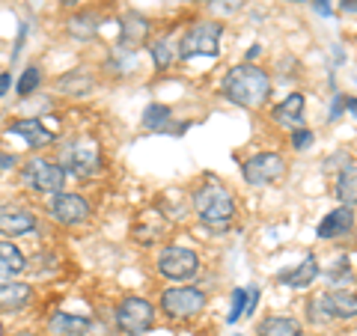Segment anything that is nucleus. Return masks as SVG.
<instances>
[{
    "label": "nucleus",
    "mask_w": 357,
    "mask_h": 336,
    "mask_svg": "<svg viewBox=\"0 0 357 336\" xmlns=\"http://www.w3.org/2000/svg\"><path fill=\"white\" fill-rule=\"evenodd\" d=\"M220 89H223V96H227V102L253 110V107H262L268 102V96H271V77H268V72H262L259 66L241 63L227 72Z\"/></svg>",
    "instance_id": "f257e3e1"
},
{
    "label": "nucleus",
    "mask_w": 357,
    "mask_h": 336,
    "mask_svg": "<svg viewBox=\"0 0 357 336\" xmlns=\"http://www.w3.org/2000/svg\"><path fill=\"white\" fill-rule=\"evenodd\" d=\"M194 211L197 217L211 229H227L236 220V197L220 185H203L194 190Z\"/></svg>",
    "instance_id": "f03ea898"
},
{
    "label": "nucleus",
    "mask_w": 357,
    "mask_h": 336,
    "mask_svg": "<svg viewBox=\"0 0 357 336\" xmlns=\"http://www.w3.org/2000/svg\"><path fill=\"white\" fill-rule=\"evenodd\" d=\"M223 24L220 21H194L178 39V60H194V57H218L220 51Z\"/></svg>",
    "instance_id": "7ed1b4c3"
},
{
    "label": "nucleus",
    "mask_w": 357,
    "mask_h": 336,
    "mask_svg": "<svg viewBox=\"0 0 357 336\" xmlns=\"http://www.w3.org/2000/svg\"><path fill=\"white\" fill-rule=\"evenodd\" d=\"M206 310V292L194 286H173L161 295V312L167 319H194Z\"/></svg>",
    "instance_id": "20e7f679"
},
{
    "label": "nucleus",
    "mask_w": 357,
    "mask_h": 336,
    "mask_svg": "<svg viewBox=\"0 0 357 336\" xmlns=\"http://www.w3.org/2000/svg\"><path fill=\"white\" fill-rule=\"evenodd\" d=\"M21 182L30 190H36V194H57L66 182V167L45 158H30L21 167Z\"/></svg>",
    "instance_id": "39448f33"
},
{
    "label": "nucleus",
    "mask_w": 357,
    "mask_h": 336,
    "mask_svg": "<svg viewBox=\"0 0 357 336\" xmlns=\"http://www.w3.org/2000/svg\"><path fill=\"white\" fill-rule=\"evenodd\" d=\"M155 324V307L146 298H126L116 307V328L126 336H143Z\"/></svg>",
    "instance_id": "423d86ee"
},
{
    "label": "nucleus",
    "mask_w": 357,
    "mask_h": 336,
    "mask_svg": "<svg viewBox=\"0 0 357 336\" xmlns=\"http://www.w3.org/2000/svg\"><path fill=\"white\" fill-rule=\"evenodd\" d=\"M241 176H244V182L253 185V188L274 185L286 176V161H283V155H277V152H259V155H253V158L244 161Z\"/></svg>",
    "instance_id": "0eeeda50"
},
{
    "label": "nucleus",
    "mask_w": 357,
    "mask_h": 336,
    "mask_svg": "<svg viewBox=\"0 0 357 336\" xmlns=\"http://www.w3.org/2000/svg\"><path fill=\"white\" fill-rule=\"evenodd\" d=\"M66 167L75 178H93L102 170V152L93 137H77L66 152Z\"/></svg>",
    "instance_id": "6e6552de"
},
{
    "label": "nucleus",
    "mask_w": 357,
    "mask_h": 336,
    "mask_svg": "<svg viewBox=\"0 0 357 336\" xmlns=\"http://www.w3.org/2000/svg\"><path fill=\"white\" fill-rule=\"evenodd\" d=\"M158 271L167 280H188L199 271V256L191 247H178V244H170L158 253Z\"/></svg>",
    "instance_id": "1a4fd4ad"
},
{
    "label": "nucleus",
    "mask_w": 357,
    "mask_h": 336,
    "mask_svg": "<svg viewBox=\"0 0 357 336\" xmlns=\"http://www.w3.org/2000/svg\"><path fill=\"white\" fill-rule=\"evenodd\" d=\"M51 217L63 223V227H77V223H86L89 215H93V206L86 203L81 194H51V203H48Z\"/></svg>",
    "instance_id": "9d476101"
},
{
    "label": "nucleus",
    "mask_w": 357,
    "mask_h": 336,
    "mask_svg": "<svg viewBox=\"0 0 357 336\" xmlns=\"http://www.w3.org/2000/svg\"><path fill=\"white\" fill-rule=\"evenodd\" d=\"M36 229V215L30 208H21L13 203L0 206V235L6 238H18V235H27Z\"/></svg>",
    "instance_id": "9b49d317"
},
{
    "label": "nucleus",
    "mask_w": 357,
    "mask_h": 336,
    "mask_svg": "<svg viewBox=\"0 0 357 336\" xmlns=\"http://www.w3.org/2000/svg\"><path fill=\"white\" fill-rule=\"evenodd\" d=\"M351 229H354V211H351V206H340V208H333L321 217L316 235L321 241H340Z\"/></svg>",
    "instance_id": "f8f14e48"
},
{
    "label": "nucleus",
    "mask_w": 357,
    "mask_h": 336,
    "mask_svg": "<svg viewBox=\"0 0 357 336\" xmlns=\"http://www.w3.org/2000/svg\"><path fill=\"white\" fill-rule=\"evenodd\" d=\"M271 119L277 122V125L301 128V125H304V96H301V93H289L283 102L271 110Z\"/></svg>",
    "instance_id": "ddd939ff"
},
{
    "label": "nucleus",
    "mask_w": 357,
    "mask_h": 336,
    "mask_svg": "<svg viewBox=\"0 0 357 336\" xmlns=\"http://www.w3.org/2000/svg\"><path fill=\"white\" fill-rule=\"evenodd\" d=\"M9 134L24 137L33 149H42V146H51V143H54V131L45 128L42 119H18V122L9 125Z\"/></svg>",
    "instance_id": "4468645a"
},
{
    "label": "nucleus",
    "mask_w": 357,
    "mask_h": 336,
    "mask_svg": "<svg viewBox=\"0 0 357 336\" xmlns=\"http://www.w3.org/2000/svg\"><path fill=\"white\" fill-rule=\"evenodd\" d=\"M48 330L54 336H89L93 321L84 316H72V312H54L48 321Z\"/></svg>",
    "instance_id": "2eb2a0df"
},
{
    "label": "nucleus",
    "mask_w": 357,
    "mask_h": 336,
    "mask_svg": "<svg viewBox=\"0 0 357 336\" xmlns=\"http://www.w3.org/2000/svg\"><path fill=\"white\" fill-rule=\"evenodd\" d=\"M316 277H319V262H316V256H307L304 262H298L295 268H289V271L280 274V283L289 289H307V286H312Z\"/></svg>",
    "instance_id": "dca6fc26"
},
{
    "label": "nucleus",
    "mask_w": 357,
    "mask_h": 336,
    "mask_svg": "<svg viewBox=\"0 0 357 336\" xmlns=\"http://www.w3.org/2000/svg\"><path fill=\"white\" fill-rule=\"evenodd\" d=\"M33 289L27 283H0V310L18 312L30 304Z\"/></svg>",
    "instance_id": "f3484780"
},
{
    "label": "nucleus",
    "mask_w": 357,
    "mask_h": 336,
    "mask_svg": "<svg viewBox=\"0 0 357 336\" xmlns=\"http://www.w3.org/2000/svg\"><path fill=\"white\" fill-rule=\"evenodd\" d=\"M122 33H119V45L122 48H137V45L149 36V24H146V18H140V15H134L128 13L126 18H122Z\"/></svg>",
    "instance_id": "a211bd4d"
},
{
    "label": "nucleus",
    "mask_w": 357,
    "mask_h": 336,
    "mask_svg": "<svg viewBox=\"0 0 357 336\" xmlns=\"http://www.w3.org/2000/svg\"><path fill=\"white\" fill-rule=\"evenodd\" d=\"M328 300H331L333 319H342V321L357 319V295L349 292V289H333V292H328Z\"/></svg>",
    "instance_id": "6ab92c4d"
},
{
    "label": "nucleus",
    "mask_w": 357,
    "mask_h": 336,
    "mask_svg": "<svg viewBox=\"0 0 357 336\" xmlns=\"http://www.w3.org/2000/svg\"><path fill=\"white\" fill-rule=\"evenodd\" d=\"M164 229H167V223H164V217L158 215V211H146L137 227H134V238H137L140 244H152V241L161 238Z\"/></svg>",
    "instance_id": "aec40b11"
},
{
    "label": "nucleus",
    "mask_w": 357,
    "mask_h": 336,
    "mask_svg": "<svg viewBox=\"0 0 357 336\" xmlns=\"http://www.w3.org/2000/svg\"><path fill=\"white\" fill-rule=\"evenodd\" d=\"M27 271V259L13 241H0V274L15 277Z\"/></svg>",
    "instance_id": "412c9836"
},
{
    "label": "nucleus",
    "mask_w": 357,
    "mask_h": 336,
    "mask_svg": "<svg viewBox=\"0 0 357 336\" xmlns=\"http://www.w3.org/2000/svg\"><path fill=\"white\" fill-rule=\"evenodd\" d=\"M57 86L63 89L66 96H72V98H81V96H86L89 89L96 86V81H93V77H89L84 69H72L69 75H63V77H60V84H57Z\"/></svg>",
    "instance_id": "4be33fe9"
},
{
    "label": "nucleus",
    "mask_w": 357,
    "mask_h": 336,
    "mask_svg": "<svg viewBox=\"0 0 357 336\" xmlns=\"http://www.w3.org/2000/svg\"><path fill=\"white\" fill-rule=\"evenodd\" d=\"M256 333L259 336H301V324L289 316H268Z\"/></svg>",
    "instance_id": "5701e85b"
},
{
    "label": "nucleus",
    "mask_w": 357,
    "mask_h": 336,
    "mask_svg": "<svg viewBox=\"0 0 357 336\" xmlns=\"http://www.w3.org/2000/svg\"><path fill=\"white\" fill-rule=\"evenodd\" d=\"M337 199L342 206H357V167H345L337 176Z\"/></svg>",
    "instance_id": "b1692460"
},
{
    "label": "nucleus",
    "mask_w": 357,
    "mask_h": 336,
    "mask_svg": "<svg viewBox=\"0 0 357 336\" xmlns=\"http://www.w3.org/2000/svg\"><path fill=\"white\" fill-rule=\"evenodd\" d=\"M170 119L173 110L167 105H149L143 110V128L146 131H170Z\"/></svg>",
    "instance_id": "393cba45"
},
{
    "label": "nucleus",
    "mask_w": 357,
    "mask_h": 336,
    "mask_svg": "<svg viewBox=\"0 0 357 336\" xmlns=\"http://www.w3.org/2000/svg\"><path fill=\"white\" fill-rule=\"evenodd\" d=\"M69 33L75 39H93L96 33H98V18L93 13H77L69 18Z\"/></svg>",
    "instance_id": "a878e982"
},
{
    "label": "nucleus",
    "mask_w": 357,
    "mask_h": 336,
    "mask_svg": "<svg viewBox=\"0 0 357 336\" xmlns=\"http://www.w3.org/2000/svg\"><path fill=\"white\" fill-rule=\"evenodd\" d=\"M152 60L158 69H167L176 57H178V45H173V36H164V39H155L152 42Z\"/></svg>",
    "instance_id": "bb28decb"
},
{
    "label": "nucleus",
    "mask_w": 357,
    "mask_h": 336,
    "mask_svg": "<svg viewBox=\"0 0 357 336\" xmlns=\"http://www.w3.org/2000/svg\"><path fill=\"white\" fill-rule=\"evenodd\" d=\"M307 319H310V324H328L331 319H333V312H331V300H328V295H312L310 298V304H307Z\"/></svg>",
    "instance_id": "cd10ccee"
},
{
    "label": "nucleus",
    "mask_w": 357,
    "mask_h": 336,
    "mask_svg": "<svg viewBox=\"0 0 357 336\" xmlns=\"http://www.w3.org/2000/svg\"><path fill=\"white\" fill-rule=\"evenodd\" d=\"M39 84H42V72L36 69V66H27L24 72H21V77H18V84H15V93L21 96V98H27V96H33L39 89Z\"/></svg>",
    "instance_id": "c85d7f7f"
},
{
    "label": "nucleus",
    "mask_w": 357,
    "mask_h": 336,
    "mask_svg": "<svg viewBox=\"0 0 357 336\" xmlns=\"http://www.w3.org/2000/svg\"><path fill=\"white\" fill-rule=\"evenodd\" d=\"M208 6H211V13H218L220 18H229L244 6V0H208Z\"/></svg>",
    "instance_id": "c756f323"
},
{
    "label": "nucleus",
    "mask_w": 357,
    "mask_h": 336,
    "mask_svg": "<svg viewBox=\"0 0 357 336\" xmlns=\"http://www.w3.org/2000/svg\"><path fill=\"white\" fill-rule=\"evenodd\" d=\"M248 310V292H244V289H236V292H232V310H229V316H227V321L229 324H236L238 319H241V312Z\"/></svg>",
    "instance_id": "7c9ffc66"
},
{
    "label": "nucleus",
    "mask_w": 357,
    "mask_h": 336,
    "mask_svg": "<svg viewBox=\"0 0 357 336\" xmlns=\"http://www.w3.org/2000/svg\"><path fill=\"white\" fill-rule=\"evenodd\" d=\"M310 143H312V131L310 128H292V149H298V152H304V149H310Z\"/></svg>",
    "instance_id": "2f4dec72"
},
{
    "label": "nucleus",
    "mask_w": 357,
    "mask_h": 336,
    "mask_svg": "<svg viewBox=\"0 0 357 336\" xmlns=\"http://www.w3.org/2000/svg\"><path fill=\"white\" fill-rule=\"evenodd\" d=\"M9 84H13V75H9V72H0V98L9 93Z\"/></svg>",
    "instance_id": "473e14b6"
},
{
    "label": "nucleus",
    "mask_w": 357,
    "mask_h": 336,
    "mask_svg": "<svg viewBox=\"0 0 357 336\" xmlns=\"http://www.w3.org/2000/svg\"><path fill=\"white\" fill-rule=\"evenodd\" d=\"M342 107H345V110H349V114H351V116L357 119V98H354V96H349V98H345V96H342Z\"/></svg>",
    "instance_id": "72a5a7b5"
},
{
    "label": "nucleus",
    "mask_w": 357,
    "mask_h": 336,
    "mask_svg": "<svg viewBox=\"0 0 357 336\" xmlns=\"http://www.w3.org/2000/svg\"><path fill=\"white\" fill-rule=\"evenodd\" d=\"M15 164H18L15 155H0V170H13Z\"/></svg>",
    "instance_id": "f704fd0d"
},
{
    "label": "nucleus",
    "mask_w": 357,
    "mask_h": 336,
    "mask_svg": "<svg viewBox=\"0 0 357 336\" xmlns=\"http://www.w3.org/2000/svg\"><path fill=\"white\" fill-rule=\"evenodd\" d=\"M340 9L349 15H357V0H340Z\"/></svg>",
    "instance_id": "c9c22d12"
},
{
    "label": "nucleus",
    "mask_w": 357,
    "mask_h": 336,
    "mask_svg": "<svg viewBox=\"0 0 357 336\" xmlns=\"http://www.w3.org/2000/svg\"><path fill=\"white\" fill-rule=\"evenodd\" d=\"M316 9L321 15H331V3H328V0H316Z\"/></svg>",
    "instance_id": "e433bc0d"
},
{
    "label": "nucleus",
    "mask_w": 357,
    "mask_h": 336,
    "mask_svg": "<svg viewBox=\"0 0 357 336\" xmlns=\"http://www.w3.org/2000/svg\"><path fill=\"white\" fill-rule=\"evenodd\" d=\"M253 57H259V45H253V48H248V63H250Z\"/></svg>",
    "instance_id": "4c0bfd02"
},
{
    "label": "nucleus",
    "mask_w": 357,
    "mask_h": 336,
    "mask_svg": "<svg viewBox=\"0 0 357 336\" xmlns=\"http://www.w3.org/2000/svg\"><path fill=\"white\" fill-rule=\"evenodd\" d=\"M60 3H63V6H69V9H72V6H77V0H60Z\"/></svg>",
    "instance_id": "58836bf2"
},
{
    "label": "nucleus",
    "mask_w": 357,
    "mask_h": 336,
    "mask_svg": "<svg viewBox=\"0 0 357 336\" xmlns=\"http://www.w3.org/2000/svg\"><path fill=\"white\" fill-rule=\"evenodd\" d=\"M191 3H208V0H191Z\"/></svg>",
    "instance_id": "ea45409f"
},
{
    "label": "nucleus",
    "mask_w": 357,
    "mask_h": 336,
    "mask_svg": "<svg viewBox=\"0 0 357 336\" xmlns=\"http://www.w3.org/2000/svg\"><path fill=\"white\" fill-rule=\"evenodd\" d=\"M286 3H301V0H286Z\"/></svg>",
    "instance_id": "a19ab883"
}]
</instances>
